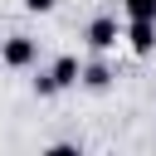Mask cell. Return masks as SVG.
<instances>
[{
    "mask_svg": "<svg viewBox=\"0 0 156 156\" xmlns=\"http://www.w3.org/2000/svg\"><path fill=\"white\" fill-rule=\"evenodd\" d=\"M34 58H39V44H34L29 34H10V39L0 44V63H5V68H34Z\"/></svg>",
    "mask_w": 156,
    "mask_h": 156,
    "instance_id": "obj_1",
    "label": "cell"
},
{
    "mask_svg": "<svg viewBox=\"0 0 156 156\" xmlns=\"http://www.w3.org/2000/svg\"><path fill=\"white\" fill-rule=\"evenodd\" d=\"M34 93H39V98H54V93H58L54 73H39V78H34Z\"/></svg>",
    "mask_w": 156,
    "mask_h": 156,
    "instance_id": "obj_7",
    "label": "cell"
},
{
    "mask_svg": "<svg viewBox=\"0 0 156 156\" xmlns=\"http://www.w3.org/2000/svg\"><path fill=\"white\" fill-rule=\"evenodd\" d=\"M83 88H93V93H102L107 83H112V68L107 63H83V78H78Z\"/></svg>",
    "mask_w": 156,
    "mask_h": 156,
    "instance_id": "obj_5",
    "label": "cell"
},
{
    "mask_svg": "<svg viewBox=\"0 0 156 156\" xmlns=\"http://www.w3.org/2000/svg\"><path fill=\"white\" fill-rule=\"evenodd\" d=\"M127 20H156V0H122Z\"/></svg>",
    "mask_w": 156,
    "mask_h": 156,
    "instance_id": "obj_6",
    "label": "cell"
},
{
    "mask_svg": "<svg viewBox=\"0 0 156 156\" xmlns=\"http://www.w3.org/2000/svg\"><path fill=\"white\" fill-rule=\"evenodd\" d=\"M83 39H88V49H93V54H107V49H117L122 29H117V20H112V15H98V20L88 24V34H83Z\"/></svg>",
    "mask_w": 156,
    "mask_h": 156,
    "instance_id": "obj_2",
    "label": "cell"
},
{
    "mask_svg": "<svg viewBox=\"0 0 156 156\" xmlns=\"http://www.w3.org/2000/svg\"><path fill=\"white\" fill-rule=\"evenodd\" d=\"M127 44H132V54H151L156 49V20H127Z\"/></svg>",
    "mask_w": 156,
    "mask_h": 156,
    "instance_id": "obj_3",
    "label": "cell"
},
{
    "mask_svg": "<svg viewBox=\"0 0 156 156\" xmlns=\"http://www.w3.org/2000/svg\"><path fill=\"white\" fill-rule=\"evenodd\" d=\"M49 73H54V83H58V88H73V83L83 78V63H78L73 54H63V58H54V68H49Z\"/></svg>",
    "mask_w": 156,
    "mask_h": 156,
    "instance_id": "obj_4",
    "label": "cell"
},
{
    "mask_svg": "<svg viewBox=\"0 0 156 156\" xmlns=\"http://www.w3.org/2000/svg\"><path fill=\"white\" fill-rule=\"evenodd\" d=\"M54 5H58V0H24V10H29V15H49Z\"/></svg>",
    "mask_w": 156,
    "mask_h": 156,
    "instance_id": "obj_8",
    "label": "cell"
}]
</instances>
